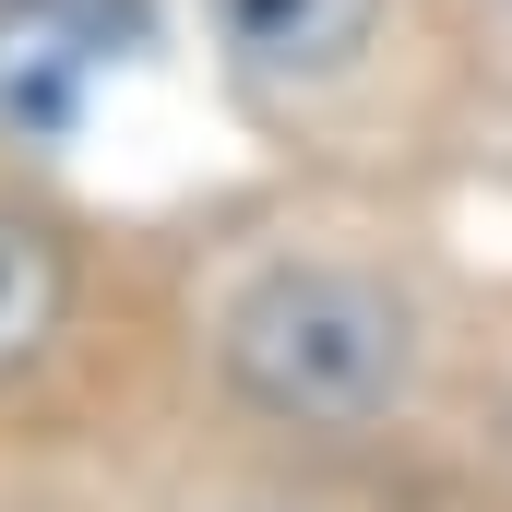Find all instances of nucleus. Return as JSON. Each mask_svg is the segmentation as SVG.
I'll return each mask as SVG.
<instances>
[{
	"mask_svg": "<svg viewBox=\"0 0 512 512\" xmlns=\"http://www.w3.org/2000/svg\"><path fill=\"white\" fill-rule=\"evenodd\" d=\"M417 382V322L358 262H274L227 298V393L274 429L358 441Z\"/></svg>",
	"mask_w": 512,
	"mask_h": 512,
	"instance_id": "nucleus-1",
	"label": "nucleus"
},
{
	"mask_svg": "<svg viewBox=\"0 0 512 512\" xmlns=\"http://www.w3.org/2000/svg\"><path fill=\"white\" fill-rule=\"evenodd\" d=\"M143 48L131 0H0V131L12 143H72L84 96Z\"/></svg>",
	"mask_w": 512,
	"mask_h": 512,
	"instance_id": "nucleus-2",
	"label": "nucleus"
},
{
	"mask_svg": "<svg viewBox=\"0 0 512 512\" xmlns=\"http://www.w3.org/2000/svg\"><path fill=\"white\" fill-rule=\"evenodd\" d=\"M203 24H215V48H227L239 84H262V96H310V84H334V72L370 60L382 0H203Z\"/></svg>",
	"mask_w": 512,
	"mask_h": 512,
	"instance_id": "nucleus-3",
	"label": "nucleus"
},
{
	"mask_svg": "<svg viewBox=\"0 0 512 512\" xmlns=\"http://www.w3.org/2000/svg\"><path fill=\"white\" fill-rule=\"evenodd\" d=\"M60 310H72V251H60V227L24 215V203H0V382L60 334Z\"/></svg>",
	"mask_w": 512,
	"mask_h": 512,
	"instance_id": "nucleus-4",
	"label": "nucleus"
}]
</instances>
